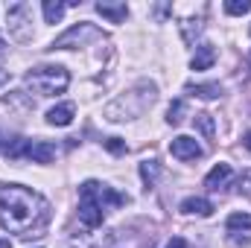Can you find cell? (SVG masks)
I'll return each mask as SVG.
<instances>
[{
  "label": "cell",
  "instance_id": "cell-19",
  "mask_svg": "<svg viewBox=\"0 0 251 248\" xmlns=\"http://www.w3.org/2000/svg\"><path fill=\"white\" fill-rule=\"evenodd\" d=\"M196 125H199V131H201L207 140H213L216 125H213V117H210V114H196Z\"/></svg>",
  "mask_w": 251,
  "mask_h": 248
},
{
  "label": "cell",
  "instance_id": "cell-20",
  "mask_svg": "<svg viewBox=\"0 0 251 248\" xmlns=\"http://www.w3.org/2000/svg\"><path fill=\"white\" fill-rule=\"evenodd\" d=\"M225 12L228 15H249L251 0H225Z\"/></svg>",
  "mask_w": 251,
  "mask_h": 248
},
{
  "label": "cell",
  "instance_id": "cell-17",
  "mask_svg": "<svg viewBox=\"0 0 251 248\" xmlns=\"http://www.w3.org/2000/svg\"><path fill=\"white\" fill-rule=\"evenodd\" d=\"M184 114H187V102H184V99H176V102L170 105V111H167V123L170 125L184 123Z\"/></svg>",
  "mask_w": 251,
  "mask_h": 248
},
{
  "label": "cell",
  "instance_id": "cell-23",
  "mask_svg": "<svg viewBox=\"0 0 251 248\" xmlns=\"http://www.w3.org/2000/svg\"><path fill=\"white\" fill-rule=\"evenodd\" d=\"M243 146L251 152V131H246V134H243Z\"/></svg>",
  "mask_w": 251,
  "mask_h": 248
},
{
  "label": "cell",
  "instance_id": "cell-27",
  "mask_svg": "<svg viewBox=\"0 0 251 248\" xmlns=\"http://www.w3.org/2000/svg\"><path fill=\"white\" fill-rule=\"evenodd\" d=\"M0 149H3V146H0Z\"/></svg>",
  "mask_w": 251,
  "mask_h": 248
},
{
  "label": "cell",
  "instance_id": "cell-3",
  "mask_svg": "<svg viewBox=\"0 0 251 248\" xmlns=\"http://www.w3.org/2000/svg\"><path fill=\"white\" fill-rule=\"evenodd\" d=\"M26 88L35 91L38 97H56L64 94L67 85H70V73L59 67V64H41V67H32L26 76H24Z\"/></svg>",
  "mask_w": 251,
  "mask_h": 248
},
{
  "label": "cell",
  "instance_id": "cell-4",
  "mask_svg": "<svg viewBox=\"0 0 251 248\" xmlns=\"http://www.w3.org/2000/svg\"><path fill=\"white\" fill-rule=\"evenodd\" d=\"M102 201H100V181H85L79 187V222L85 228H100L102 225Z\"/></svg>",
  "mask_w": 251,
  "mask_h": 248
},
{
  "label": "cell",
  "instance_id": "cell-13",
  "mask_svg": "<svg viewBox=\"0 0 251 248\" xmlns=\"http://www.w3.org/2000/svg\"><path fill=\"white\" fill-rule=\"evenodd\" d=\"M29 140L26 137H12L6 146H3V155L9 158V161H21V158H29Z\"/></svg>",
  "mask_w": 251,
  "mask_h": 248
},
{
  "label": "cell",
  "instance_id": "cell-24",
  "mask_svg": "<svg viewBox=\"0 0 251 248\" xmlns=\"http://www.w3.org/2000/svg\"><path fill=\"white\" fill-rule=\"evenodd\" d=\"M0 248H12V240H6V237H0Z\"/></svg>",
  "mask_w": 251,
  "mask_h": 248
},
{
  "label": "cell",
  "instance_id": "cell-12",
  "mask_svg": "<svg viewBox=\"0 0 251 248\" xmlns=\"http://www.w3.org/2000/svg\"><path fill=\"white\" fill-rule=\"evenodd\" d=\"M73 117H76V105L73 102H62V105H56V108L47 111V123L50 125H70Z\"/></svg>",
  "mask_w": 251,
  "mask_h": 248
},
{
  "label": "cell",
  "instance_id": "cell-5",
  "mask_svg": "<svg viewBox=\"0 0 251 248\" xmlns=\"http://www.w3.org/2000/svg\"><path fill=\"white\" fill-rule=\"evenodd\" d=\"M97 38H102V29H97L94 24L82 21V24L70 26L67 32H62V35H59V38L53 41V50H70V47H85L88 41H97Z\"/></svg>",
  "mask_w": 251,
  "mask_h": 248
},
{
  "label": "cell",
  "instance_id": "cell-26",
  "mask_svg": "<svg viewBox=\"0 0 251 248\" xmlns=\"http://www.w3.org/2000/svg\"><path fill=\"white\" fill-rule=\"evenodd\" d=\"M249 62H251V53H249Z\"/></svg>",
  "mask_w": 251,
  "mask_h": 248
},
{
  "label": "cell",
  "instance_id": "cell-9",
  "mask_svg": "<svg viewBox=\"0 0 251 248\" xmlns=\"http://www.w3.org/2000/svg\"><path fill=\"white\" fill-rule=\"evenodd\" d=\"M231 178H234V170H231V164H216V167L207 173L204 187H207V190H222V187L228 184Z\"/></svg>",
  "mask_w": 251,
  "mask_h": 248
},
{
  "label": "cell",
  "instance_id": "cell-16",
  "mask_svg": "<svg viewBox=\"0 0 251 248\" xmlns=\"http://www.w3.org/2000/svg\"><path fill=\"white\" fill-rule=\"evenodd\" d=\"M225 225H228V231H231V234H240V231H246V234H249V231H251V213H231Z\"/></svg>",
  "mask_w": 251,
  "mask_h": 248
},
{
  "label": "cell",
  "instance_id": "cell-2",
  "mask_svg": "<svg viewBox=\"0 0 251 248\" xmlns=\"http://www.w3.org/2000/svg\"><path fill=\"white\" fill-rule=\"evenodd\" d=\"M155 97H158V88L152 82H137L131 91L120 94L111 105H105V120H111V123L134 120L155 102Z\"/></svg>",
  "mask_w": 251,
  "mask_h": 248
},
{
  "label": "cell",
  "instance_id": "cell-8",
  "mask_svg": "<svg viewBox=\"0 0 251 248\" xmlns=\"http://www.w3.org/2000/svg\"><path fill=\"white\" fill-rule=\"evenodd\" d=\"M178 210L187 213V216H210L213 213V201L210 198H201V196H190V198H184L178 204Z\"/></svg>",
  "mask_w": 251,
  "mask_h": 248
},
{
  "label": "cell",
  "instance_id": "cell-21",
  "mask_svg": "<svg viewBox=\"0 0 251 248\" xmlns=\"http://www.w3.org/2000/svg\"><path fill=\"white\" fill-rule=\"evenodd\" d=\"M105 149H108L111 155H123L126 152V140H120V137H108V140H105Z\"/></svg>",
  "mask_w": 251,
  "mask_h": 248
},
{
  "label": "cell",
  "instance_id": "cell-10",
  "mask_svg": "<svg viewBox=\"0 0 251 248\" xmlns=\"http://www.w3.org/2000/svg\"><path fill=\"white\" fill-rule=\"evenodd\" d=\"M213 62H216V47L204 41V44H199V47H196L190 67H193V70H207V67H213Z\"/></svg>",
  "mask_w": 251,
  "mask_h": 248
},
{
  "label": "cell",
  "instance_id": "cell-14",
  "mask_svg": "<svg viewBox=\"0 0 251 248\" xmlns=\"http://www.w3.org/2000/svg\"><path fill=\"white\" fill-rule=\"evenodd\" d=\"M187 94L201 97V99H216V97H222V85H216V82H207V85H187Z\"/></svg>",
  "mask_w": 251,
  "mask_h": 248
},
{
  "label": "cell",
  "instance_id": "cell-25",
  "mask_svg": "<svg viewBox=\"0 0 251 248\" xmlns=\"http://www.w3.org/2000/svg\"><path fill=\"white\" fill-rule=\"evenodd\" d=\"M6 53V41H3V32H0V56Z\"/></svg>",
  "mask_w": 251,
  "mask_h": 248
},
{
  "label": "cell",
  "instance_id": "cell-6",
  "mask_svg": "<svg viewBox=\"0 0 251 248\" xmlns=\"http://www.w3.org/2000/svg\"><path fill=\"white\" fill-rule=\"evenodd\" d=\"M170 152H173V158H178V161H196V158L204 155V149L196 143V137H187V134L173 137V140H170Z\"/></svg>",
  "mask_w": 251,
  "mask_h": 248
},
{
  "label": "cell",
  "instance_id": "cell-15",
  "mask_svg": "<svg viewBox=\"0 0 251 248\" xmlns=\"http://www.w3.org/2000/svg\"><path fill=\"white\" fill-rule=\"evenodd\" d=\"M41 9H44V21H47V24H59L64 18V9H67V6L59 3V0H44Z\"/></svg>",
  "mask_w": 251,
  "mask_h": 248
},
{
  "label": "cell",
  "instance_id": "cell-11",
  "mask_svg": "<svg viewBox=\"0 0 251 248\" xmlns=\"http://www.w3.org/2000/svg\"><path fill=\"white\" fill-rule=\"evenodd\" d=\"M97 12H100L102 18H108L111 24H123L126 15H128V6H126V3H111V0H100V3H97Z\"/></svg>",
  "mask_w": 251,
  "mask_h": 248
},
{
  "label": "cell",
  "instance_id": "cell-22",
  "mask_svg": "<svg viewBox=\"0 0 251 248\" xmlns=\"http://www.w3.org/2000/svg\"><path fill=\"white\" fill-rule=\"evenodd\" d=\"M164 248H187V243H184L181 237H173V240H170V243H167Z\"/></svg>",
  "mask_w": 251,
  "mask_h": 248
},
{
  "label": "cell",
  "instance_id": "cell-18",
  "mask_svg": "<svg viewBox=\"0 0 251 248\" xmlns=\"http://www.w3.org/2000/svg\"><path fill=\"white\" fill-rule=\"evenodd\" d=\"M140 175H143V184L146 187H155L158 175H161V167H158L155 161H143V164H140Z\"/></svg>",
  "mask_w": 251,
  "mask_h": 248
},
{
  "label": "cell",
  "instance_id": "cell-1",
  "mask_svg": "<svg viewBox=\"0 0 251 248\" xmlns=\"http://www.w3.org/2000/svg\"><path fill=\"white\" fill-rule=\"evenodd\" d=\"M47 222V201L21 184H0V225L12 234H26Z\"/></svg>",
  "mask_w": 251,
  "mask_h": 248
},
{
  "label": "cell",
  "instance_id": "cell-7",
  "mask_svg": "<svg viewBox=\"0 0 251 248\" xmlns=\"http://www.w3.org/2000/svg\"><path fill=\"white\" fill-rule=\"evenodd\" d=\"M56 155H59V149H56L53 143H47V140H35V143L29 146V158H26V161H32V164H53Z\"/></svg>",
  "mask_w": 251,
  "mask_h": 248
}]
</instances>
